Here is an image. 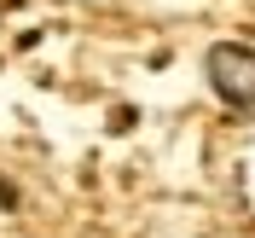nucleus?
<instances>
[{"instance_id":"nucleus-1","label":"nucleus","mask_w":255,"mask_h":238,"mask_svg":"<svg viewBox=\"0 0 255 238\" xmlns=\"http://www.w3.org/2000/svg\"><path fill=\"white\" fill-rule=\"evenodd\" d=\"M209 81H215V93L232 105V111H250L255 116V52L250 47H215L209 52Z\"/></svg>"},{"instance_id":"nucleus-2","label":"nucleus","mask_w":255,"mask_h":238,"mask_svg":"<svg viewBox=\"0 0 255 238\" xmlns=\"http://www.w3.org/2000/svg\"><path fill=\"white\" fill-rule=\"evenodd\" d=\"M12 204H17V192L6 186V180H0V209H12Z\"/></svg>"}]
</instances>
